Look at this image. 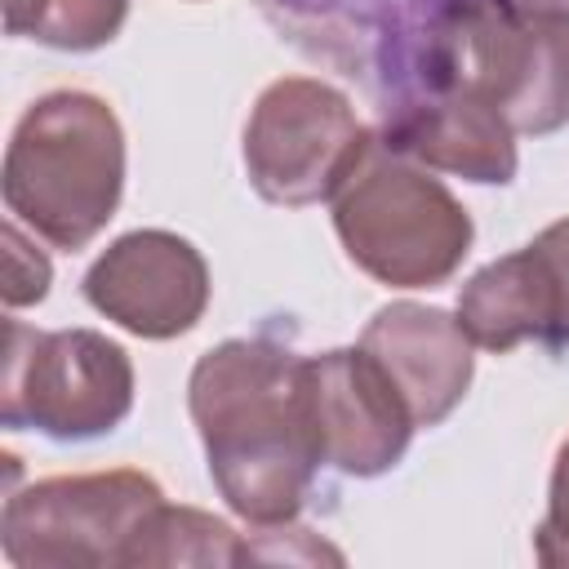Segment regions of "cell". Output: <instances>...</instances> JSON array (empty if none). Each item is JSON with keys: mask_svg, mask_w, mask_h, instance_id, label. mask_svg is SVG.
<instances>
[{"mask_svg": "<svg viewBox=\"0 0 569 569\" xmlns=\"http://www.w3.org/2000/svg\"><path fill=\"white\" fill-rule=\"evenodd\" d=\"M302 360L258 333L209 347L187 378V409L204 445L209 480L253 529L289 525L311 498L320 445L307 413Z\"/></svg>", "mask_w": 569, "mask_h": 569, "instance_id": "obj_1", "label": "cell"}, {"mask_svg": "<svg viewBox=\"0 0 569 569\" xmlns=\"http://www.w3.org/2000/svg\"><path fill=\"white\" fill-rule=\"evenodd\" d=\"M4 209L53 249H84L124 196V129L107 98L49 89L13 124L0 173Z\"/></svg>", "mask_w": 569, "mask_h": 569, "instance_id": "obj_2", "label": "cell"}, {"mask_svg": "<svg viewBox=\"0 0 569 569\" xmlns=\"http://www.w3.org/2000/svg\"><path fill=\"white\" fill-rule=\"evenodd\" d=\"M418 58L422 80L405 98L471 93L533 138L569 124V9L458 0L427 27Z\"/></svg>", "mask_w": 569, "mask_h": 569, "instance_id": "obj_3", "label": "cell"}, {"mask_svg": "<svg viewBox=\"0 0 569 569\" xmlns=\"http://www.w3.org/2000/svg\"><path fill=\"white\" fill-rule=\"evenodd\" d=\"M342 253L387 289H436L471 253L476 222L436 169L391 151L382 138L333 191Z\"/></svg>", "mask_w": 569, "mask_h": 569, "instance_id": "obj_4", "label": "cell"}, {"mask_svg": "<svg viewBox=\"0 0 569 569\" xmlns=\"http://www.w3.org/2000/svg\"><path fill=\"white\" fill-rule=\"evenodd\" d=\"M133 409V360L98 329H31L4 320L0 422L76 445L111 436Z\"/></svg>", "mask_w": 569, "mask_h": 569, "instance_id": "obj_5", "label": "cell"}, {"mask_svg": "<svg viewBox=\"0 0 569 569\" xmlns=\"http://www.w3.org/2000/svg\"><path fill=\"white\" fill-rule=\"evenodd\" d=\"M160 502V480L138 467L44 476L9 489L0 551L13 569H124L138 529Z\"/></svg>", "mask_w": 569, "mask_h": 569, "instance_id": "obj_6", "label": "cell"}, {"mask_svg": "<svg viewBox=\"0 0 569 569\" xmlns=\"http://www.w3.org/2000/svg\"><path fill=\"white\" fill-rule=\"evenodd\" d=\"M373 142L378 133L338 84L320 76H280L253 98L240 156L249 187L267 204L302 209L333 200Z\"/></svg>", "mask_w": 569, "mask_h": 569, "instance_id": "obj_7", "label": "cell"}, {"mask_svg": "<svg viewBox=\"0 0 569 569\" xmlns=\"http://www.w3.org/2000/svg\"><path fill=\"white\" fill-rule=\"evenodd\" d=\"M84 302L133 338L169 342L191 333L209 311L204 253L164 227H138L116 236L80 280Z\"/></svg>", "mask_w": 569, "mask_h": 569, "instance_id": "obj_8", "label": "cell"}, {"mask_svg": "<svg viewBox=\"0 0 569 569\" xmlns=\"http://www.w3.org/2000/svg\"><path fill=\"white\" fill-rule=\"evenodd\" d=\"M302 387L325 467L356 480H373L409 453L418 422L400 400L396 382L360 342L307 356Z\"/></svg>", "mask_w": 569, "mask_h": 569, "instance_id": "obj_9", "label": "cell"}, {"mask_svg": "<svg viewBox=\"0 0 569 569\" xmlns=\"http://www.w3.org/2000/svg\"><path fill=\"white\" fill-rule=\"evenodd\" d=\"M360 347L382 365L418 427H440L471 391L476 342L453 311L431 302H387L360 329Z\"/></svg>", "mask_w": 569, "mask_h": 569, "instance_id": "obj_10", "label": "cell"}, {"mask_svg": "<svg viewBox=\"0 0 569 569\" xmlns=\"http://www.w3.org/2000/svg\"><path fill=\"white\" fill-rule=\"evenodd\" d=\"M378 138L453 178L480 182V187H507L520 169L516 156V129L498 107L471 93H418L396 107H387Z\"/></svg>", "mask_w": 569, "mask_h": 569, "instance_id": "obj_11", "label": "cell"}, {"mask_svg": "<svg viewBox=\"0 0 569 569\" xmlns=\"http://www.w3.org/2000/svg\"><path fill=\"white\" fill-rule=\"evenodd\" d=\"M467 338L485 351H511L520 342H542L551 351L569 347V329L560 316L556 284L533 253V244L502 253L467 276L453 307Z\"/></svg>", "mask_w": 569, "mask_h": 569, "instance_id": "obj_12", "label": "cell"}, {"mask_svg": "<svg viewBox=\"0 0 569 569\" xmlns=\"http://www.w3.org/2000/svg\"><path fill=\"white\" fill-rule=\"evenodd\" d=\"M249 560V538L231 529L222 516L200 511V507H173L160 502L147 525L138 529L129 547L124 569H147V565H244Z\"/></svg>", "mask_w": 569, "mask_h": 569, "instance_id": "obj_13", "label": "cell"}, {"mask_svg": "<svg viewBox=\"0 0 569 569\" xmlns=\"http://www.w3.org/2000/svg\"><path fill=\"white\" fill-rule=\"evenodd\" d=\"M4 31L44 49L93 53L111 44L129 18V0H0Z\"/></svg>", "mask_w": 569, "mask_h": 569, "instance_id": "obj_14", "label": "cell"}, {"mask_svg": "<svg viewBox=\"0 0 569 569\" xmlns=\"http://www.w3.org/2000/svg\"><path fill=\"white\" fill-rule=\"evenodd\" d=\"M4 240V307L9 311H22V307H36L49 298V284H53V262L44 258V249H36V240L22 231L18 218L4 222L0 231Z\"/></svg>", "mask_w": 569, "mask_h": 569, "instance_id": "obj_15", "label": "cell"}, {"mask_svg": "<svg viewBox=\"0 0 569 569\" xmlns=\"http://www.w3.org/2000/svg\"><path fill=\"white\" fill-rule=\"evenodd\" d=\"M533 556L547 569H569V436L556 449L547 480V516L533 529Z\"/></svg>", "mask_w": 569, "mask_h": 569, "instance_id": "obj_16", "label": "cell"}, {"mask_svg": "<svg viewBox=\"0 0 569 569\" xmlns=\"http://www.w3.org/2000/svg\"><path fill=\"white\" fill-rule=\"evenodd\" d=\"M533 253L542 258L551 284H556V298H560V316H565V329H569V218H556L547 222L533 240Z\"/></svg>", "mask_w": 569, "mask_h": 569, "instance_id": "obj_17", "label": "cell"}, {"mask_svg": "<svg viewBox=\"0 0 569 569\" xmlns=\"http://www.w3.org/2000/svg\"><path fill=\"white\" fill-rule=\"evenodd\" d=\"M520 4H533V9H569V0H520Z\"/></svg>", "mask_w": 569, "mask_h": 569, "instance_id": "obj_18", "label": "cell"}]
</instances>
